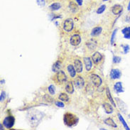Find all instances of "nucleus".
Returning <instances> with one entry per match:
<instances>
[{
    "label": "nucleus",
    "mask_w": 130,
    "mask_h": 130,
    "mask_svg": "<svg viewBox=\"0 0 130 130\" xmlns=\"http://www.w3.org/2000/svg\"><path fill=\"white\" fill-rule=\"evenodd\" d=\"M6 96H7L6 92H1V95H0V101H1V102H3L4 100H5V98H6Z\"/></svg>",
    "instance_id": "35"
},
{
    "label": "nucleus",
    "mask_w": 130,
    "mask_h": 130,
    "mask_svg": "<svg viewBox=\"0 0 130 130\" xmlns=\"http://www.w3.org/2000/svg\"><path fill=\"white\" fill-rule=\"evenodd\" d=\"M102 59V54L99 52H95L93 53V55L92 56V60L93 61V63L95 64H98Z\"/></svg>",
    "instance_id": "11"
},
{
    "label": "nucleus",
    "mask_w": 130,
    "mask_h": 130,
    "mask_svg": "<svg viewBox=\"0 0 130 130\" xmlns=\"http://www.w3.org/2000/svg\"><path fill=\"white\" fill-rule=\"evenodd\" d=\"M76 3L79 5V6H82L83 5V0H75Z\"/></svg>",
    "instance_id": "39"
},
{
    "label": "nucleus",
    "mask_w": 130,
    "mask_h": 130,
    "mask_svg": "<svg viewBox=\"0 0 130 130\" xmlns=\"http://www.w3.org/2000/svg\"><path fill=\"white\" fill-rule=\"evenodd\" d=\"M93 41H92V42H88L87 43V46L90 48V49H95V47H96V45H93Z\"/></svg>",
    "instance_id": "37"
},
{
    "label": "nucleus",
    "mask_w": 130,
    "mask_h": 130,
    "mask_svg": "<svg viewBox=\"0 0 130 130\" xmlns=\"http://www.w3.org/2000/svg\"><path fill=\"white\" fill-rule=\"evenodd\" d=\"M123 11V7L120 4H115L112 7V12L115 15H120Z\"/></svg>",
    "instance_id": "10"
},
{
    "label": "nucleus",
    "mask_w": 130,
    "mask_h": 130,
    "mask_svg": "<svg viewBox=\"0 0 130 130\" xmlns=\"http://www.w3.org/2000/svg\"><path fill=\"white\" fill-rule=\"evenodd\" d=\"M55 104H56V105L57 107H61V108L64 107V106H65V105L63 104V102H60V101H56V102H55Z\"/></svg>",
    "instance_id": "38"
},
{
    "label": "nucleus",
    "mask_w": 130,
    "mask_h": 130,
    "mask_svg": "<svg viewBox=\"0 0 130 130\" xmlns=\"http://www.w3.org/2000/svg\"><path fill=\"white\" fill-rule=\"evenodd\" d=\"M15 124V118L14 116H7L3 120V125L7 129H11Z\"/></svg>",
    "instance_id": "4"
},
{
    "label": "nucleus",
    "mask_w": 130,
    "mask_h": 130,
    "mask_svg": "<svg viewBox=\"0 0 130 130\" xmlns=\"http://www.w3.org/2000/svg\"><path fill=\"white\" fill-rule=\"evenodd\" d=\"M58 99L61 100V101H63V102H68V100H69V97L68 96L67 94L66 93H64V92H62V93H60L59 96H58Z\"/></svg>",
    "instance_id": "27"
},
{
    "label": "nucleus",
    "mask_w": 130,
    "mask_h": 130,
    "mask_svg": "<svg viewBox=\"0 0 130 130\" xmlns=\"http://www.w3.org/2000/svg\"><path fill=\"white\" fill-rule=\"evenodd\" d=\"M122 33L124 35V39H130V26H127V27L122 28Z\"/></svg>",
    "instance_id": "20"
},
{
    "label": "nucleus",
    "mask_w": 130,
    "mask_h": 130,
    "mask_svg": "<svg viewBox=\"0 0 130 130\" xmlns=\"http://www.w3.org/2000/svg\"><path fill=\"white\" fill-rule=\"evenodd\" d=\"M50 16L51 17V21L56 20L57 19H61V18L63 17L60 16V15H56L55 14H50Z\"/></svg>",
    "instance_id": "34"
},
{
    "label": "nucleus",
    "mask_w": 130,
    "mask_h": 130,
    "mask_svg": "<svg viewBox=\"0 0 130 130\" xmlns=\"http://www.w3.org/2000/svg\"><path fill=\"white\" fill-rule=\"evenodd\" d=\"M128 117H129V118H130V114L129 115H128Z\"/></svg>",
    "instance_id": "44"
},
{
    "label": "nucleus",
    "mask_w": 130,
    "mask_h": 130,
    "mask_svg": "<svg viewBox=\"0 0 130 130\" xmlns=\"http://www.w3.org/2000/svg\"><path fill=\"white\" fill-rule=\"evenodd\" d=\"M121 46L123 48V53L124 54H127L129 52L130 47L128 44H122V45H121Z\"/></svg>",
    "instance_id": "29"
},
{
    "label": "nucleus",
    "mask_w": 130,
    "mask_h": 130,
    "mask_svg": "<svg viewBox=\"0 0 130 130\" xmlns=\"http://www.w3.org/2000/svg\"><path fill=\"white\" fill-rule=\"evenodd\" d=\"M54 80L58 84H63L67 81V75L65 73V72L60 70V71L57 72L56 75L54 76Z\"/></svg>",
    "instance_id": "3"
},
{
    "label": "nucleus",
    "mask_w": 130,
    "mask_h": 130,
    "mask_svg": "<svg viewBox=\"0 0 130 130\" xmlns=\"http://www.w3.org/2000/svg\"><path fill=\"white\" fill-rule=\"evenodd\" d=\"M103 2H106V1H108V0H102Z\"/></svg>",
    "instance_id": "43"
},
{
    "label": "nucleus",
    "mask_w": 130,
    "mask_h": 130,
    "mask_svg": "<svg viewBox=\"0 0 130 130\" xmlns=\"http://www.w3.org/2000/svg\"><path fill=\"white\" fill-rule=\"evenodd\" d=\"M116 101L117 102V105L119 106V107H120V109L124 113H126V111H127V105L124 103V102L122 100H120L119 98H116Z\"/></svg>",
    "instance_id": "15"
},
{
    "label": "nucleus",
    "mask_w": 130,
    "mask_h": 130,
    "mask_svg": "<svg viewBox=\"0 0 130 130\" xmlns=\"http://www.w3.org/2000/svg\"><path fill=\"white\" fill-rule=\"evenodd\" d=\"M74 27L73 21L72 19H67L66 20H65L63 24V28L65 31L70 32Z\"/></svg>",
    "instance_id": "5"
},
{
    "label": "nucleus",
    "mask_w": 130,
    "mask_h": 130,
    "mask_svg": "<svg viewBox=\"0 0 130 130\" xmlns=\"http://www.w3.org/2000/svg\"><path fill=\"white\" fill-rule=\"evenodd\" d=\"M90 80H91L92 83L94 85L95 87H100L102 85V78L98 75L92 74V75H90Z\"/></svg>",
    "instance_id": "6"
},
{
    "label": "nucleus",
    "mask_w": 130,
    "mask_h": 130,
    "mask_svg": "<svg viewBox=\"0 0 130 130\" xmlns=\"http://www.w3.org/2000/svg\"><path fill=\"white\" fill-rule=\"evenodd\" d=\"M74 66H75V68L77 71V73H82L83 72V63L81 62L80 60L79 59H75V61H74Z\"/></svg>",
    "instance_id": "12"
},
{
    "label": "nucleus",
    "mask_w": 130,
    "mask_h": 130,
    "mask_svg": "<svg viewBox=\"0 0 130 130\" xmlns=\"http://www.w3.org/2000/svg\"><path fill=\"white\" fill-rule=\"evenodd\" d=\"M36 3L40 7H44L46 4V2L45 0H36Z\"/></svg>",
    "instance_id": "36"
},
{
    "label": "nucleus",
    "mask_w": 130,
    "mask_h": 130,
    "mask_svg": "<svg viewBox=\"0 0 130 130\" xmlns=\"http://www.w3.org/2000/svg\"><path fill=\"white\" fill-rule=\"evenodd\" d=\"M114 90L116 92L117 94H120L122 92H124L123 86H122V82H117L114 85Z\"/></svg>",
    "instance_id": "13"
},
{
    "label": "nucleus",
    "mask_w": 130,
    "mask_h": 130,
    "mask_svg": "<svg viewBox=\"0 0 130 130\" xmlns=\"http://www.w3.org/2000/svg\"><path fill=\"white\" fill-rule=\"evenodd\" d=\"M48 92H49V94L51 95H54L56 94V87L53 85H51L48 86Z\"/></svg>",
    "instance_id": "28"
},
{
    "label": "nucleus",
    "mask_w": 130,
    "mask_h": 130,
    "mask_svg": "<svg viewBox=\"0 0 130 130\" xmlns=\"http://www.w3.org/2000/svg\"><path fill=\"white\" fill-rule=\"evenodd\" d=\"M78 4L77 3H75V2H70V3H69V9H70L71 11H73V12H76L77 10H78Z\"/></svg>",
    "instance_id": "25"
},
{
    "label": "nucleus",
    "mask_w": 130,
    "mask_h": 130,
    "mask_svg": "<svg viewBox=\"0 0 130 130\" xmlns=\"http://www.w3.org/2000/svg\"><path fill=\"white\" fill-rule=\"evenodd\" d=\"M74 85L78 89H82L85 85V80L80 75H78L74 80Z\"/></svg>",
    "instance_id": "9"
},
{
    "label": "nucleus",
    "mask_w": 130,
    "mask_h": 130,
    "mask_svg": "<svg viewBox=\"0 0 130 130\" xmlns=\"http://www.w3.org/2000/svg\"><path fill=\"white\" fill-rule=\"evenodd\" d=\"M81 42V37L78 34H74L70 39V43L72 46H78Z\"/></svg>",
    "instance_id": "7"
},
{
    "label": "nucleus",
    "mask_w": 130,
    "mask_h": 130,
    "mask_svg": "<svg viewBox=\"0 0 130 130\" xmlns=\"http://www.w3.org/2000/svg\"><path fill=\"white\" fill-rule=\"evenodd\" d=\"M102 107L105 109V112L107 114H111V113L113 112V107H112V105L109 104V103H104L102 105Z\"/></svg>",
    "instance_id": "19"
},
{
    "label": "nucleus",
    "mask_w": 130,
    "mask_h": 130,
    "mask_svg": "<svg viewBox=\"0 0 130 130\" xmlns=\"http://www.w3.org/2000/svg\"><path fill=\"white\" fill-rule=\"evenodd\" d=\"M106 95H107V97L108 100L110 101V103H111L114 107H116V104H115V101H114V100H113L112 98V95H111V93H110V90H109V88H106Z\"/></svg>",
    "instance_id": "24"
},
{
    "label": "nucleus",
    "mask_w": 130,
    "mask_h": 130,
    "mask_svg": "<svg viewBox=\"0 0 130 130\" xmlns=\"http://www.w3.org/2000/svg\"><path fill=\"white\" fill-rule=\"evenodd\" d=\"M61 7H62V5H61V4L60 2H54V3L51 4L50 5L49 8L52 11H55L60 9Z\"/></svg>",
    "instance_id": "23"
},
{
    "label": "nucleus",
    "mask_w": 130,
    "mask_h": 130,
    "mask_svg": "<svg viewBox=\"0 0 130 130\" xmlns=\"http://www.w3.org/2000/svg\"><path fill=\"white\" fill-rule=\"evenodd\" d=\"M117 32V28L115 29L114 31L112 32V36H111V39H110V42H111V44H112V45H113L114 43H115V37H116Z\"/></svg>",
    "instance_id": "31"
},
{
    "label": "nucleus",
    "mask_w": 130,
    "mask_h": 130,
    "mask_svg": "<svg viewBox=\"0 0 130 130\" xmlns=\"http://www.w3.org/2000/svg\"><path fill=\"white\" fill-rule=\"evenodd\" d=\"M105 9H106V5L105 4H102V5H101V6L98 9V10H97V14H102V13L105 11Z\"/></svg>",
    "instance_id": "30"
},
{
    "label": "nucleus",
    "mask_w": 130,
    "mask_h": 130,
    "mask_svg": "<svg viewBox=\"0 0 130 130\" xmlns=\"http://www.w3.org/2000/svg\"><path fill=\"white\" fill-rule=\"evenodd\" d=\"M0 126H1V128H0V129H1V130L4 129V128H3V126H2V124H0Z\"/></svg>",
    "instance_id": "41"
},
{
    "label": "nucleus",
    "mask_w": 130,
    "mask_h": 130,
    "mask_svg": "<svg viewBox=\"0 0 130 130\" xmlns=\"http://www.w3.org/2000/svg\"><path fill=\"white\" fill-rule=\"evenodd\" d=\"M67 70L68 72V73L70 75L71 77H75V75H76V70L75 68V66H73V65H68L67 67Z\"/></svg>",
    "instance_id": "17"
},
{
    "label": "nucleus",
    "mask_w": 130,
    "mask_h": 130,
    "mask_svg": "<svg viewBox=\"0 0 130 130\" xmlns=\"http://www.w3.org/2000/svg\"><path fill=\"white\" fill-rule=\"evenodd\" d=\"M127 10L130 11V0L129 2V4H128V6H127Z\"/></svg>",
    "instance_id": "40"
},
{
    "label": "nucleus",
    "mask_w": 130,
    "mask_h": 130,
    "mask_svg": "<svg viewBox=\"0 0 130 130\" xmlns=\"http://www.w3.org/2000/svg\"><path fill=\"white\" fill-rule=\"evenodd\" d=\"M4 80H3V81L2 80V81H1V84H2V83H4Z\"/></svg>",
    "instance_id": "42"
},
{
    "label": "nucleus",
    "mask_w": 130,
    "mask_h": 130,
    "mask_svg": "<svg viewBox=\"0 0 130 130\" xmlns=\"http://www.w3.org/2000/svg\"><path fill=\"white\" fill-rule=\"evenodd\" d=\"M61 68H62V63L59 60L56 61L52 66V71H53V73H56L57 72L60 71L61 70Z\"/></svg>",
    "instance_id": "16"
},
{
    "label": "nucleus",
    "mask_w": 130,
    "mask_h": 130,
    "mask_svg": "<svg viewBox=\"0 0 130 130\" xmlns=\"http://www.w3.org/2000/svg\"><path fill=\"white\" fill-rule=\"evenodd\" d=\"M43 98H44V100H46L47 102H53V101H54V99H53V98H51V96L48 95H44Z\"/></svg>",
    "instance_id": "33"
},
{
    "label": "nucleus",
    "mask_w": 130,
    "mask_h": 130,
    "mask_svg": "<svg viewBox=\"0 0 130 130\" xmlns=\"http://www.w3.org/2000/svg\"><path fill=\"white\" fill-rule=\"evenodd\" d=\"M66 90L68 93L69 94H73L74 92V87L73 83L72 81H69L67 83L66 85Z\"/></svg>",
    "instance_id": "18"
},
{
    "label": "nucleus",
    "mask_w": 130,
    "mask_h": 130,
    "mask_svg": "<svg viewBox=\"0 0 130 130\" xmlns=\"http://www.w3.org/2000/svg\"><path fill=\"white\" fill-rule=\"evenodd\" d=\"M121 60H122V58L120 56H114V57H113L112 62L114 63H120V62H121Z\"/></svg>",
    "instance_id": "32"
},
{
    "label": "nucleus",
    "mask_w": 130,
    "mask_h": 130,
    "mask_svg": "<svg viewBox=\"0 0 130 130\" xmlns=\"http://www.w3.org/2000/svg\"><path fill=\"white\" fill-rule=\"evenodd\" d=\"M110 78L112 80H116V79H120L122 76V72L119 69L117 68H113L110 71Z\"/></svg>",
    "instance_id": "8"
},
{
    "label": "nucleus",
    "mask_w": 130,
    "mask_h": 130,
    "mask_svg": "<svg viewBox=\"0 0 130 130\" xmlns=\"http://www.w3.org/2000/svg\"><path fill=\"white\" fill-rule=\"evenodd\" d=\"M63 122L67 127H73L77 125L79 122V118L73 113L66 112L64 114Z\"/></svg>",
    "instance_id": "2"
},
{
    "label": "nucleus",
    "mask_w": 130,
    "mask_h": 130,
    "mask_svg": "<svg viewBox=\"0 0 130 130\" xmlns=\"http://www.w3.org/2000/svg\"><path fill=\"white\" fill-rule=\"evenodd\" d=\"M102 31V27L100 26H97V27H95L91 31V36H99Z\"/></svg>",
    "instance_id": "21"
},
{
    "label": "nucleus",
    "mask_w": 130,
    "mask_h": 130,
    "mask_svg": "<svg viewBox=\"0 0 130 130\" xmlns=\"http://www.w3.org/2000/svg\"><path fill=\"white\" fill-rule=\"evenodd\" d=\"M104 122H105V124H106L107 125L109 126V127H113V128H117V125L116 124V123H115V122H114V120H113L112 118H110V117L107 118L106 120H105Z\"/></svg>",
    "instance_id": "22"
},
{
    "label": "nucleus",
    "mask_w": 130,
    "mask_h": 130,
    "mask_svg": "<svg viewBox=\"0 0 130 130\" xmlns=\"http://www.w3.org/2000/svg\"><path fill=\"white\" fill-rule=\"evenodd\" d=\"M44 117V114L39 110H31L28 112L26 115V120L28 121L29 125L32 128H36L39 126V124L42 121Z\"/></svg>",
    "instance_id": "1"
},
{
    "label": "nucleus",
    "mask_w": 130,
    "mask_h": 130,
    "mask_svg": "<svg viewBox=\"0 0 130 130\" xmlns=\"http://www.w3.org/2000/svg\"><path fill=\"white\" fill-rule=\"evenodd\" d=\"M83 61H84V64L86 70L87 71H90V70H91L92 67L91 58L90 57H85L84 58H83Z\"/></svg>",
    "instance_id": "14"
},
{
    "label": "nucleus",
    "mask_w": 130,
    "mask_h": 130,
    "mask_svg": "<svg viewBox=\"0 0 130 130\" xmlns=\"http://www.w3.org/2000/svg\"><path fill=\"white\" fill-rule=\"evenodd\" d=\"M117 116H118V118H119V120H120V121L122 122V124H123L124 127L125 128V129H127V130H129V126L127 125V122H125V120H124L123 117L122 116V115L120 114V113H118L117 114Z\"/></svg>",
    "instance_id": "26"
}]
</instances>
